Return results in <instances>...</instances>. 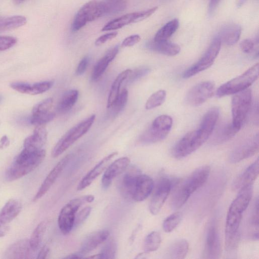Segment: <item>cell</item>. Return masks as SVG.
<instances>
[{"label":"cell","instance_id":"obj_1","mask_svg":"<svg viewBox=\"0 0 259 259\" xmlns=\"http://www.w3.org/2000/svg\"><path fill=\"white\" fill-rule=\"evenodd\" d=\"M252 193V184L243 187L229 207L225 226V247L228 251L235 250L238 245L242 214L249 204Z\"/></svg>","mask_w":259,"mask_h":259},{"label":"cell","instance_id":"obj_2","mask_svg":"<svg viewBox=\"0 0 259 259\" xmlns=\"http://www.w3.org/2000/svg\"><path fill=\"white\" fill-rule=\"evenodd\" d=\"M209 173V166L204 165L191 174L175 191L170 201L171 207L175 210L181 208L191 195L204 184Z\"/></svg>","mask_w":259,"mask_h":259},{"label":"cell","instance_id":"obj_3","mask_svg":"<svg viewBox=\"0 0 259 259\" xmlns=\"http://www.w3.org/2000/svg\"><path fill=\"white\" fill-rule=\"evenodd\" d=\"M46 154L43 149L30 150L24 148L7 170L6 179L13 181L30 173L42 162Z\"/></svg>","mask_w":259,"mask_h":259},{"label":"cell","instance_id":"obj_4","mask_svg":"<svg viewBox=\"0 0 259 259\" xmlns=\"http://www.w3.org/2000/svg\"><path fill=\"white\" fill-rule=\"evenodd\" d=\"M258 72L259 65L257 63L242 74L220 86L217 91V96L222 97L247 89L258 78Z\"/></svg>","mask_w":259,"mask_h":259},{"label":"cell","instance_id":"obj_5","mask_svg":"<svg viewBox=\"0 0 259 259\" xmlns=\"http://www.w3.org/2000/svg\"><path fill=\"white\" fill-rule=\"evenodd\" d=\"M95 118V115H92L68 131L53 148L52 151V157L56 158L60 155L78 139L87 133L93 125Z\"/></svg>","mask_w":259,"mask_h":259},{"label":"cell","instance_id":"obj_6","mask_svg":"<svg viewBox=\"0 0 259 259\" xmlns=\"http://www.w3.org/2000/svg\"><path fill=\"white\" fill-rule=\"evenodd\" d=\"M94 200V196L84 195L72 199L62 207L59 214L58 224L63 234H68L73 228L75 215L79 207Z\"/></svg>","mask_w":259,"mask_h":259},{"label":"cell","instance_id":"obj_7","mask_svg":"<svg viewBox=\"0 0 259 259\" xmlns=\"http://www.w3.org/2000/svg\"><path fill=\"white\" fill-rule=\"evenodd\" d=\"M172 124L171 117L167 115L157 117L150 126L144 132L139 138V142L144 145L158 142L166 138Z\"/></svg>","mask_w":259,"mask_h":259},{"label":"cell","instance_id":"obj_8","mask_svg":"<svg viewBox=\"0 0 259 259\" xmlns=\"http://www.w3.org/2000/svg\"><path fill=\"white\" fill-rule=\"evenodd\" d=\"M105 15L102 1L92 0L82 6L76 14L72 24V30L77 31L88 23Z\"/></svg>","mask_w":259,"mask_h":259},{"label":"cell","instance_id":"obj_9","mask_svg":"<svg viewBox=\"0 0 259 259\" xmlns=\"http://www.w3.org/2000/svg\"><path fill=\"white\" fill-rule=\"evenodd\" d=\"M235 94L232 100V122L240 130L251 108L252 93L247 89Z\"/></svg>","mask_w":259,"mask_h":259},{"label":"cell","instance_id":"obj_10","mask_svg":"<svg viewBox=\"0 0 259 259\" xmlns=\"http://www.w3.org/2000/svg\"><path fill=\"white\" fill-rule=\"evenodd\" d=\"M221 44L220 38L215 37L203 56L185 71L183 77L189 78L210 67L220 52Z\"/></svg>","mask_w":259,"mask_h":259},{"label":"cell","instance_id":"obj_11","mask_svg":"<svg viewBox=\"0 0 259 259\" xmlns=\"http://www.w3.org/2000/svg\"><path fill=\"white\" fill-rule=\"evenodd\" d=\"M203 144L196 130L189 132L175 145L172 149V155L179 159L185 157L198 149Z\"/></svg>","mask_w":259,"mask_h":259},{"label":"cell","instance_id":"obj_12","mask_svg":"<svg viewBox=\"0 0 259 259\" xmlns=\"http://www.w3.org/2000/svg\"><path fill=\"white\" fill-rule=\"evenodd\" d=\"M155 7L150 9L130 13L115 18L107 23L102 29L103 31H108L121 28L128 24L142 21L152 15L157 10Z\"/></svg>","mask_w":259,"mask_h":259},{"label":"cell","instance_id":"obj_13","mask_svg":"<svg viewBox=\"0 0 259 259\" xmlns=\"http://www.w3.org/2000/svg\"><path fill=\"white\" fill-rule=\"evenodd\" d=\"M214 84L211 81H204L193 87L187 93L186 101L188 104L198 106L211 97L214 92Z\"/></svg>","mask_w":259,"mask_h":259},{"label":"cell","instance_id":"obj_14","mask_svg":"<svg viewBox=\"0 0 259 259\" xmlns=\"http://www.w3.org/2000/svg\"><path fill=\"white\" fill-rule=\"evenodd\" d=\"M172 187V182L168 178H162L157 183L149 204V210L157 214L167 198Z\"/></svg>","mask_w":259,"mask_h":259},{"label":"cell","instance_id":"obj_15","mask_svg":"<svg viewBox=\"0 0 259 259\" xmlns=\"http://www.w3.org/2000/svg\"><path fill=\"white\" fill-rule=\"evenodd\" d=\"M118 182L119 192L122 197L128 200H133L135 185L138 177L141 174L136 166L127 168Z\"/></svg>","mask_w":259,"mask_h":259},{"label":"cell","instance_id":"obj_16","mask_svg":"<svg viewBox=\"0 0 259 259\" xmlns=\"http://www.w3.org/2000/svg\"><path fill=\"white\" fill-rule=\"evenodd\" d=\"M258 135L247 140L237 147L231 153L229 161L235 163L254 155L258 151Z\"/></svg>","mask_w":259,"mask_h":259},{"label":"cell","instance_id":"obj_17","mask_svg":"<svg viewBox=\"0 0 259 259\" xmlns=\"http://www.w3.org/2000/svg\"><path fill=\"white\" fill-rule=\"evenodd\" d=\"M53 105V99L47 98L37 103L32 111L31 123L35 125L45 124L52 120L55 117V113L51 110Z\"/></svg>","mask_w":259,"mask_h":259},{"label":"cell","instance_id":"obj_18","mask_svg":"<svg viewBox=\"0 0 259 259\" xmlns=\"http://www.w3.org/2000/svg\"><path fill=\"white\" fill-rule=\"evenodd\" d=\"M221 253V243L218 230L215 225L212 223L207 231L203 257L211 259L218 258Z\"/></svg>","mask_w":259,"mask_h":259},{"label":"cell","instance_id":"obj_19","mask_svg":"<svg viewBox=\"0 0 259 259\" xmlns=\"http://www.w3.org/2000/svg\"><path fill=\"white\" fill-rule=\"evenodd\" d=\"M70 159V155H66L53 167L44 181L37 192L34 196L33 199V201L38 200L46 194L67 164Z\"/></svg>","mask_w":259,"mask_h":259},{"label":"cell","instance_id":"obj_20","mask_svg":"<svg viewBox=\"0 0 259 259\" xmlns=\"http://www.w3.org/2000/svg\"><path fill=\"white\" fill-rule=\"evenodd\" d=\"M130 163V159L127 157L119 158L113 161L105 170L102 178V186L108 188L113 180L121 174L127 169Z\"/></svg>","mask_w":259,"mask_h":259},{"label":"cell","instance_id":"obj_21","mask_svg":"<svg viewBox=\"0 0 259 259\" xmlns=\"http://www.w3.org/2000/svg\"><path fill=\"white\" fill-rule=\"evenodd\" d=\"M219 115V110L216 107L211 108L204 115L199 128L196 130L199 138L203 143L213 131Z\"/></svg>","mask_w":259,"mask_h":259},{"label":"cell","instance_id":"obj_22","mask_svg":"<svg viewBox=\"0 0 259 259\" xmlns=\"http://www.w3.org/2000/svg\"><path fill=\"white\" fill-rule=\"evenodd\" d=\"M117 154V152H113L103 158L100 161H99L81 179L77 187V190H81L90 185L92 182L106 169L109 163V161Z\"/></svg>","mask_w":259,"mask_h":259},{"label":"cell","instance_id":"obj_23","mask_svg":"<svg viewBox=\"0 0 259 259\" xmlns=\"http://www.w3.org/2000/svg\"><path fill=\"white\" fill-rule=\"evenodd\" d=\"M35 251L30 246L29 240L23 239L10 246L6 250V258H29L32 257Z\"/></svg>","mask_w":259,"mask_h":259},{"label":"cell","instance_id":"obj_24","mask_svg":"<svg viewBox=\"0 0 259 259\" xmlns=\"http://www.w3.org/2000/svg\"><path fill=\"white\" fill-rule=\"evenodd\" d=\"M258 171L259 160L257 158L236 178L233 183L232 189L234 190H240L245 186L252 184L258 177Z\"/></svg>","mask_w":259,"mask_h":259},{"label":"cell","instance_id":"obj_25","mask_svg":"<svg viewBox=\"0 0 259 259\" xmlns=\"http://www.w3.org/2000/svg\"><path fill=\"white\" fill-rule=\"evenodd\" d=\"M53 81H45L34 83L24 82L11 83V87L18 92L35 95L42 94L49 90L53 85Z\"/></svg>","mask_w":259,"mask_h":259},{"label":"cell","instance_id":"obj_26","mask_svg":"<svg viewBox=\"0 0 259 259\" xmlns=\"http://www.w3.org/2000/svg\"><path fill=\"white\" fill-rule=\"evenodd\" d=\"M153 188V180L149 176L141 173L137 179L133 200L138 202L144 200L151 194Z\"/></svg>","mask_w":259,"mask_h":259},{"label":"cell","instance_id":"obj_27","mask_svg":"<svg viewBox=\"0 0 259 259\" xmlns=\"http://www.w3.org/2000/svg\"><path fill=\"white\" fill-rule=\"evenodd\" d=\"M110 232L107 230H102L93 233L83 240L78 253L83 255L90 253L105 242Z\"/></svg>","mask_w":259,"mask_h":259},{"label":"cell","instance_id":"obj_28","mask_svg":"<svg viewBox=\"0 0 259 259\" xmlns=\"http://www.w3.org/2000/svg\"><path fill=\"white\" fill-rule=\"evenodd\" d=\"M47 139V130L43 124L37 125L32 135L27 137L24 141V148L30 150L42 149Z\"/></svg>","mask_w":259,"mask_h":259},{"label":"cell","instance_id":"obj_29","mask_svg":"<svg viewBox=\"0 0 259 259\" xmlns=\"http://www.w3.org/2000/svg\"><path fill=\"white\" fill-rule=\"evenodd\" d=\"M146 47L154 52L165 55L172 56L179 53L181 50L180 46L167 40H150L147 42Z\"/></svg>","mask_w":259,"mask_h":259},{"label":"cell","instance_id":"obj_30","mask_svg":"<svg viewBox=\"0 0 259 259\" xmlns=\"http://www.w3.org/2000/svg\"><path fill=\"white\" fill-rule=\"evenodd\" d=\"M119 48L117 46L111 48L97 62L92 74V80L96 81L100 77L107 69L110 62L116 57Z\"/></svg>","mask_w":259,"mask_h":259},{"label":"cell","instance_id":"obj_31","mask_svg":"<svg viewBox=\"0 0 259 259\" xmlns=\"http://www.w3.org/2000/svg\"><path fill=\"white\" fill-rule=\"evenodd\" d=\"M21 209L22 204L19 200L15 199L9 200L0 211V221L8 224L19 214Z\"/></svg>","mask_w":259,"mask_h":259},{"label":"cell","instance_id":"obj_32","mask_svg":"<svg viewBox=\"0 0 259 259\" xmlns=\"http://www.w3.org/2000/svg\"><path fill=\"white\" fill-rule=\"evenodd\" d=\"M242 31L241 27L238 24H229L224 27L218 36L221 41L228 46L236 44L240 38Z\"/></svg>","mask_w":259,"mask_h":259},{"label":"cell","instance_id":"obj_33","mask_svg":"<svg viewBox=\"0 0 259 259\" xmlns=\"http://www.w3.org/2000/svg\"><path fill=\"white\" fill-rule=\"evenodd\" d=\"M239 131L232 124V122H225L218 128L213 136V144H220L232 139Z\"/></svg>","mask_w":259,"mask_h":259},{"label":"cell","instance_id":"obj_34","mask_svg":"<svg viewBox=\"0 0 259 259\" xmlns=\"http://www.w3.org/2000/svg\"><path fill=\"white\" fill-rule=\"evenodd\" d=\"M189 250V243L184 239L176 240L167 249L166 257L171 259H182L185 257Z\"/></svg>","mask_w":259,"mask_h":259},{"label":"cell","instance_id":"obj_35","mask_svg":"<svg viewBox=\"0 0 259 259\" xmlns=\"http://www.w3.org/2000/svg\"><path fill=\"white\" fill-rule=\"evenodd\" d=\"M132 70L128 69L119 73L114 80L109 94L107 108H110L119 95V89L123 81L130 76Z\"/></svg>","mask_w":259,"mask_h":259},{"label":"cell","instance_id":"obj_36","mask_svg":"<svg viewBox=\"0 0 259 259\" xmlns=\"http://www.w3.org/2000/svg\"><path fill=\"white\" fill-rule=\"evenodd\" d=\"M78 94V91L76 90L66 91L63 95L58 104L57 111L61 113H65L69 111L76 102Z\"/></svg>","mask_w":259,"mask_h":259},{"label":"cell","instance_id":"obj_37","mask_svg":"<svg viewBox=\"0 0 259 259\" xmlns=\"http://www.w3.org/2000/svg\"><path fill=\"white\" fill-rule=\"evenodd\" d=\"M26 22V17L21 15L0 17V32L17 28Z\"/></svg>","mask_w":259,"mask_h":259},{"label":"cell","instance_id":"obj_38","mask_svg":"<svg viewBox=\"0 0 259 259\" xmlns=\"http://www.w3.org/2000/svg\"><path fill=\"white\" fill-rule=\"evenodd\" d=\"M179 26V21L174 19L166 23L156 33L153 40L155 41L167 40L177 31Z\"/></svg>","mask_w":259,"mask_h":259},{"label":"cell","instance_id":"obj_39","mask_svg":"<svg viewBox=\"0 0 259 259\" xmlns=\"http://www.w3.org/2000/svg\"><path fill=\"white\" fill-rule=\"evenodd\" d=\"M48 222L43 221L36 227L29 240L31 248L35 251L39 247L46 231Z\"/></svg>","mask_w":259,"mask_h":259},{"label":"cell","instance_id":"obj_40","mask_svg":"<svg viewBox=\"0 0 259 259\" xmlns=\"http://www.w3.org/2000/svg\"><path fill=\"white\" fill-rule=\"evenodd\" d=\"M258 199L257 198L249 220V235L254 240L258 239Z\"/></svg>","mask_w":259,"mask_h":259},{"label":"cell","instance_id":"obj_41","mask_svg":"<svg viewBox=\"0 0 259 259\" xmlns=\"http://www.w3.org/2000/svg\"><path fill=\"white\" fill-rule=\"evenodd\" d=\"M161 243V236L158 232L153 231L149 233L145 238L144 242V250L145 253H149L156 250Z\"/></svg>","mask_w":259,"mask_h":259},{"label":"cell","instance_id":"obj_42","mask_svg":"<svg viewBox=\"0 0 259 259\" xmlns=\"http://www.w3.org/2000/svg\"><path fill=\"white\" fill-rule=\"evenodd\" d=\"M166 95V92L162 90L153 94L146 103V109L150 110L162 105L165 101Z\"/></svg>","mask_w":259,"mask_h":259},{"label":"cell","instance_id":"obj_43","mask_svg":"<svg viewBox=\"0 0 259 259\" xmlns=\"http://www.w3.org/2000/svg\"><path fill=\"white\" fill-rule=\"evenodd\" d=\"M127 99L128 91L124 89L112 106L109 108H111V114L113 116L116 115L123 110L126 104Z\"/></svg>","mask_w":259,"mask_h":259},{"label":"cell","instance_id":"obj_44","mask_svg":"<svg viewBox=\"0 0 259 259\" xmlns=\"http://www.w3.org/2000/svg\"><path fill=\"white\" fill-rule=\"evenodd\" d=\"M117 250L116 242L113 240L109 241L103 247L98 255H95V258H114Z\"/></svg>","mask_w":259,"mask_h":259},{"label":"cell","instance_id":"obj_45","mask_svg":"<svg viewBox=\"0 0 259 259\" xmlns=\"http://www.w3.org/2000/svg\"><path fill=\"white\" fill-rule=\"evenodd\" d=\"M182 218L181 212H176L167 217L163 223V229L165 232L172 231L180 223Z\"/></svg>","mask_w":259,"mask_h":259},{"label":"cell","instance_id":"obj_46","mask_svg":"<svg viewBox=\"0 0 259 259\" xmlns=\"http://www.w3.org/2000/svg\"><path fill=\"white\" fill-rule=\"evenodd\" d=\"M17 42V38L14 36L0 35V52L11 48Z\"/></svg>","mask_w":259,"mask_h":259},{"label":"cell","instance_id":"obj_47","mask_svg":"<svg viewBox=\"0 0 259 259\" xmlns=\"http://www.w3.org/2000/svg\"><path fill=\"white\" fill-rule=\"evenodd\" d=\"M150 71V69L147 67H141L137 69L133 72V71L130 75L128 82H132L141 78L148 74Z\"/></svg>","mask_w":259,"mask_h":259},{"label":"cell","instance_id":"obj_48","mask_svg":"<svg viewBox=\"0 0 259 259\" xmlns=\"http://www.w3.org/2000/svg\"><path fill=\"white\" fill-rule=\"evenodd\" d=\"M91 210L90 206L85 207L76 214L74 226H77L83 222L90 215Z\"/></svg>","mask_w":259,"mask_h":259},{"label":"cell","instance_id":"obj_49","mask_svg":"<svg viewBox=\"0 0 259 259\" xmlns=\"http://www.w3.org/2000/svg\"><path fill=\"white\" fill-rule=\"evenodd\" d=\"M118 34L117 32H109L99 37L95 41L96 46H101L106 41L115 38Z\"/></svg>","mask_w":259,"mask_h":259},{"label":"cell","instance_id":"obj_50","mask_svg":"<svg viewBox=\"0 0 259 259\" xmlns=\"http://www.w3.org/2000/svg\"><path fill=\"white\" fill-rule=\"evenodd\" d=\"M141 40L138 34H134L126 37L122 42L121 46L124 47H130L137 44Z\"/></svg>","mask_w":259,"mask_h":259},{"label":"cell","instance_id":"obj_51","mask_svg":"<svg viewBox=\"0 0 259 259\" xmlns=\"http://www.w3.org/2000/svg\"><path fill=\"white\" fill-rule=\"evenodd\" d=\"M240 46L241 50L244 53H249L253 50L255 43L250 39H245L241 42Z\"/></svg>","mask_w":259,"mask_h":259},{"label":"cell","instance_id":"obj_52","mask_svg":"<svg viewBox=\"0 0 259 259\" xmlns=\"http://www.w3.org/2000/svg\"><path fill=\"white\" fill-rule=\"evenodd\" d=\"M89 62V58L88 57H84L79 62L76 70V74L81 75L84 73L88 67Z\"/></svg>","mask_w":259,"mask_h":259},{"label":"cell","instance_id":"obj_53","mask_svg":"<svg viewBox=\"0 0 259 259\" xmlns=\"http://www.w3.org/2000/svg\"><path fill=\"white\" fill-rule=\"evenodd\" d=\"M220 0H210L208 6V14L209 16L213 14Z\"/></svg>","mask_w":259,"mask_h":259},{"label":"cell","instance_id":"obj_54","mask_svg":"<svg viewBox=\"0 0 259 259\" xmlns=\"http://www.w3.org/2000/svg\"><path fill=\"white\" fill-rule=\"evenodd\" d=\"M49 248L47 245L44 246L39 251L37 258L44 259L46 258L49 252Z\"/></svg>","mask_w":259,"mask_h":259},{"label":"cell","instance_id":"obj_55","mask_svg":"<svg viewBox=\"0 0 259 259\" xmlns=\"http://www.w3.org/2000/svg\"><path fill=\"white\" fill-rule=\"evenodd\" d=\"M9 229L8 224L4 223L0 221V237L4 236L8 233Z\"/></svg>","mask_w":259,"mask_h":259},{"label":"cell","instance_id":"obj_56","mask_svg":"<svg viewBox=\"0 0 259 259\" xmlns=\"http://www.w3.org/2000/svg\"><path fill=\"white\" fill-rule=\"evenodd\" d=\"M9 141L7 136H4L0 140V148L3 149L9 145Z\"/></svg>","mask_w":259,"mask_h":259},{"label":"cell","instance_id":"obj_57","mask_svg":"<svg viewBox=\"0 0 259 259\" xmlns=\"http://www.w3.org/2000/svg\"><path fill=\"white\" fill-rule=\"evenodd\" d=\"M83 256L79 253H74L72 254L66 256L65 258H81Z\"/></svg>","mask_w":259,"mask_h":259},{"label":"cell","instance_id":"obj_58","mask_svg":"<svg viewBox=\"0 0 259 259\" xmlns=\"http://www.w3.org/2000/svg\"><path fill=\"white\" fill-rule=\"evenodd\" d=\"M247 1V0H238L237 5L238 7H240Z\"/></svg>","mask_w":259,"mask_h":259},{"label":"cell","instance_id":"obj_59","mask_svg":"<svg viewBox=\"0 0 259 259\" xmlns=\"http://www.w3.org/2000/svg\"><path fill=\"white\" fill-rule=\"evenodd\" d=\"M16 4L19 5L23 3L25 0H13Z\"/></svg>","mask_w":259,"mask_h":259},{"label":"cell","instance_id":"obj_60","mask_svg":"<svg viewBox=\"0 0 259 259\" xmlns=\"http://www.w3.org/2000/svg\"><path fill=\"white\" fill-rule=\"evenodd\" d=\"M1 100H2V97H1V96H0V102H1Z\"/></svg>","mask_w":259,"mask_h":259}]
</instances>
